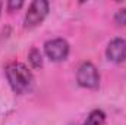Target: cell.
<instances>
[{
	"label": "cell",
	"instance_id": "obj_8",
	"mask_svg": "<svg viewBox=\"0 0 126 125\" xmlns=\"http://www.w3.org/2000/svg\"><path fill=\"white\" fill-rule=\"evenodd\" d=\"M114 22L117 25H123L126 27V7L119 9L116 13H114Z\"/></svg>",
	"mask_w": 126,
	"mask_h": 125
},
{
	"label": "cell",
	"instance_id": "obj_3",
	"mask_svg": "<svg viewBox=\"0 0 126 125\" xmlns=\"http://www.w3.org/2000/svg\"><path fill=\"white\" fill-rule=\"evenodd\" d=\"M76 81L84 88L95 90L100 85V74L91 62H84L76 72Z\"/></svg>",
	"mask_w": 126,
	"mask_h": 125
},
{
	"label": "cell",
	"instance_id": "obj_2",
	"mask_svg": "<svg viewBox=\"0 0 126 125\" xmlns=\"http://www.w3.org/2000/svg\"><path fill=\"white\" fill-rule=\"evenodd\" d=\"M48 9H50L48 1H46V0H34L30 4L27 13H25L24 27L28 28V30L38 27L46 19V16L48 15Z\"/></svg>",
	"mask_w": 126,
	"mask_h": 125
},
{
	"label": "cell",
	"instance_id": "obj_4",
	"mask_svg": "<svg viewBox=\"0 0 126 125\" xmlns=\"http://www.w3.org/2000/svg\"><path fill=\"white\" fill-rule=\"evenodd\" d=\"M69 50H70L69 43L63 38H53V40L46 41V44H44V53L53 62L64 61L69 55Z\"/></svg>",
	"mask_w": 126,
	"mask_h": 125
},
{
	"label": "cell",
	"instance_id": "obj_1",
	"mask_svg": "<svg viewBox=\"0 0 126 125\" xmlns=\"http://www.w3.org/2000/svg\"><path fill=\"white\" fill-rule=\"evenodd\" d=\"M6 72V78L7 83L10 85V88L13 90V93L16 94H25L31 91L32 85H34V77H32L31 71L21 62H12L9 63L4 69Z\"/></svg>",
	"mask_w": 126,
	"mask_h": 125
},
{
	"label": "cell",
	"instance_id": "obj_6",
	"mask_svg": "<svg viewBox=\"0 0 126 125\" xmlns=\"http://www.w3.org/2000/svg\"><path fill=\"white\" fill-rule=\"evenodd\" d=\"M104 124H106V113L100 109H94L88 115L87 121L82 125H104Z\"/></svg>",
	"mask_w": 126,
	"mask_h": 125
},
{
	"label": "cell",
	"instance_id": "obj_10",
	"mask_svg": "<svg viewBox=\"0 0 126 125\" xmlns=\"http://www.w3.org/2000/svg\"><path fill=\"white\" fill-rule=\"evenodd\" d=\"M1 6H3V3H1V1H0V10H1Z\"/></svg>",
	"mask_w": 126,
	"mask_h": 125
},
{
	"label": "cell",
	"instance_id": "obj_5",
	"mask_svg": "<svg viewBox=\"0 0 126 125\" xmlns=\"http://www.w3.org/2000/svg\"><path fill=\"white\" fill-rule=\"evenodd\" d=\"M106 56L110 62L122 63L126 61V41L123 38H114L106 49Z\"/></svg>",
	"mask_w": 126,
	"mask_h": 125
},
{
	"label": "cell",
	"instance_id": "obj_7",
	"mask_svg": "<svg viewBox=\"0 0 126 125\" xmlns=\"http://www.w3.org/2000/svg\"><path fill=\"white\" fill-rule=\"evenodd\" d=\"M28 61H30V63H31V66L34 69H40L43 66V56H41V53H40V50L37 47L31 49V52L28 55Z\"/></svg>",
	"mask_w": 126,
	"mask_h": 125
},
{
	"label": "cell",
	"instance_id": "obj_9",
	"mask_svg": "<svg viewBox=\"0 0 126 125\" xmlns=\"http://www.w3.org/2000/svg\"><path fill=\"white\" fill-rule=\"evenodd\" d=\"M24 6V1H21V0H18V1H15V0H10V1H7V9L12 12V10H15V9H21Z\"/></svg>",
	"mask_w": 126,
	"mask_h": 125
}]
</instances>
